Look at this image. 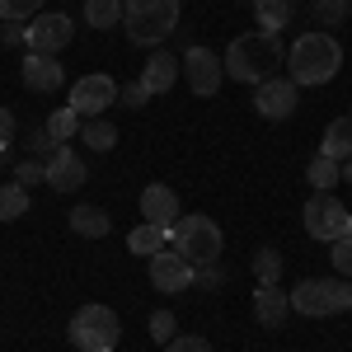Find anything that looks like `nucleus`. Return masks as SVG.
<instances>
[{
	"mask_svg": "<svg viewBox=\"0 0 352 352\" xmlns=\"http://www.w3.org/2000/svg\"><path fill=\"white\" fill-rule=\"evenodd\" d=\"M141 217L151 221V226H179V192L164 188V184H151V188H141Z\"/></svg>",
	"mask_w": 352,
	"mask_h": 352,
	"instance_id": "13",
	"label": "nucleus"
},
{
	"mask_svg": "<svg viewBox=\"0 0 352 352\" xmlns=\"http://www.w3.org/2000/svg\"><path fill=\"white\" fill-rule=\"evenodd\" d=\"M14 184H19V188L47 184V160H19V164H14Z\"/></svg>",
	"mask_w": 352,
	"mask_h": 352,
	"instance_id": "31",
	"label": "nucleus"
},
{
	"mask_svg": "<svg viewBox=\"0 0 352 352\" xmlns=\"http://www.w3.org/2000/svg\"><path fill=\"white\" fill-rule=\"evenodd\" d=\"M24 146H28V151H33V155H38V160H52V151H56V141H52V136H47V127H38V132L28 136Z\"/></svg>",
	"mask_w": 352,
	"mask_h": 352,
	"instance_id": "35",
	"label": "nucleus"
},
{
	"mask_svg": "<svg viewBox=\"0 0 352 352\" xmlns=\"http://www.w3.org/2000/svg\"><path fill=\"white\" fill-rule=\"evenodd\" d=\"M329 258H333V272L352 282V235H343V240H333V254H329Z\"/></svg>",
	"mask_w": 352,
	"mask_h": 352,
	"instance_id": "33",
	"label": "nucleus"
},
{
	"mask_svg": "<svg viewBox=\"0 0 352 352\" xmlns=\"http://www.w3.org/2000/svg\"><path fill=\"white\" fill-rule=\"evenodd\" d=\"M179 14H184L179 0H122V24L136 47H160L179 28Z\"/></svg>",
	"mask_w": 352,
	"mask_h": 352,
	"instance_id": "3",
	"label": "nucleus"
},
{
	"mask_svg": "<svg viewBox=\"0 0 352 352\" xmlns=\"http://www.w3.org/2000/svg\"><path fill=\"white\" fill-rule=\"evenodd\" d=\"M169 244H174V230H169V226H151V221H141L132 235H127V249H132V254H146V258H155Z\"/></svg>",
	"mask_w": 352,
	"mask_h": 352,
	"instance_id": "19",
	"label": "nucleus"
},
{
	"mask_svg": "<svg viewBox=\"0 0 352 352\" xmlns=\"http://www.w3.org/2000/svg\"><path fill=\"white\" fill-rule=\"evenodd\" d=\"M179 71H184V66H179L169 52H155L146 66H141V76H136V80L146 85V94H169V85L179 80Z\"/></svg>",
	"mask_w": 352,
	"mask_h": 352,
	"instance_id": "16",
	"label": "nucleus"
},
{
	"mask_svg": "<svg viewBox=\"0 0 352 352\" xmlns=\"http://www.w3.org/2000/svg\"><path fill=\"white\" fill-rule=\"evenodd\" d=\"M254 5V19H258V28L263 33H282V28L292 24V0H249Z\"/></svg>",
	"mask_w": 352,
	"mask_h": 352,
	"instance_id": "21",
	"label": "nucleus"
},
{
	"mask_svg": "<svg viewBox=\"0 0 352 352\" xmlns=\"http://www.w3.org/2000/svg\"><path fill=\"white\" fill-rule=\"evenodd\" d=\"M324 292H329V315L352 310V282L348 277H324Z\"/></svg>",
	"mask_w": 352,
	"mask_h": 352,
	"instance_id": "29",
	"label": "nucleus"
},
{
	"mask_svg": "<svg viewBox=\"0 0 352 352\" xmlns=\"http://www.w3.org/2000/svg\"><path fill=\"white\" fill-rule=\"evenodd\" d=\"M292 310L296 315H310V320H320L329 315V292H324V277H305L296 292H292Z\"/></svg>",
	"mask_w": 352,
	"mask_h": 352,
	"instance_id": "17",
	"label": "nucleus"
},
{
	"mask_svg": "<svg viewBox=\"0 0 352 352\" xmlns=\"http://www.w3.org/2000/svg\"><path fill=\"white\" fill-rule=\"evenodd\" d=\"M305 230H310V240H324V244H333V240H343V235H352V212L333 197V192H315L310 202H305Z\"/></svg>",
	"mask_w": 352,
	"mask_h": 352,
	"instance_id": "6",
	"label": "nucleus"
},
{
	"mask_svg": "<svg viewBox=\"0 0 352 352\" xmlns=\"http://www.w3.org/2000/svg\"><path fill=\"white\" fill-rule=\"evenodd\" d=\"M85 24L89 28H118L122 24V0H85Z\"/></svg>",
	"mask_w": 352,
	"mask_h": 352,
	"instance_id": "24",
	"label": "nucleus"
},
{
	"mask_svg": "<svg viewBox=\"0 0 352 352\" xmlns=\"http://www.w3.org/2000/svg\"><path fill=\"white\" fill-rule=\"evenodd\" d=\"M192 282H197V263H188L174 244L151 258V287L155 292H188Z\"/></svg>",
	"mask_w": 352,
	"mask_h": 352,
	"instance_id": "11",
	"label": "nucleus"
},
{
	"mask_svg": "<svg viewBox=\"0 0 352 352\" xmlns=\"http://www.w3.org/2000/svg\"><path fill=\"white\" fill-rule=\"evenodd\" d=\"M254 277H258L263 287H277V277H282V254H277V249H258V254H254Z\"/></svg>",
	"mask_w": 352,
	"mask_h": 352,
	"instance_id": "27",
	"label": "nucleus"
},
{
	"mask_svg": "<svg viewBox=\"0 0 352 352\" xmlns=\"http://www.w3.org/2000/svg\"><path fill=\"white\" fill-rule=\"evenodd\" d=\"M221 244H226L221 240V226L212 217H202V212H197V217H184L174 226V249H179L188 263H197V268H202V263H217Z\"/></svg>",
	"mask_w": 352,
	"mask_h": 352,
	"instance_id": "5",
	"label": "nucleus"
},
{
	"mask_svg": "<svg viewBox=\"0 0 352 352\" xmlns=\"http://www.w3.org/2000/svg\"><path fill=\"white\" fill-rule=\"evenodd\" d=\"M197 287H202V292H221V287H226V272H221L217 263H202V268H197Z\"/></svg>",
	"mask_w": 352,
	"mask_h": 352,
	"instance_id": "36",
	"label": "nucleus"
},
{
	"mask_svg": "<svg viewBox=\"0 0 352 352\" xmlns=\"http://www.w3.org/2000/svg\"><path fill=\"white\" fill-rule=\"evenodd\" d=\"M14 141V113L10 109H0V155H5V146Z\"/></svg>",
	"mask_w": 352,
	"mask_h": 352,
	"instance_id": "38",
	"label": "nucleus"
},
{
	"mask_svg": "<svg viewBox=\"0 0 352 352\" xmlns=\"http://www.w3.org/2000/svg\"><path fill=\"white\" fill-rule=\"evenodd\" d=\"M71 38H76V19L61 14V10L38 14V19H28V28H24V47L28 52H43V56H56Z\"/></svg>",
	"mask_w": 352,
	"mask_h": 352,
	"instance_id": "8",
	"label": "nucleus"
},
{
	"mask_svg": "<svg viewBox=\"0 0 352 352\" xmlns=\"http://www.w3.org/2000/svg\"><path fill=\"white\" fill-rule=\"evenodd\" d=\"M43 127H47V136H52L56 146H66V141H76V136H80L85 118H80V113H76V109H71V104H61V109H56L52 118L43 122Z\"/></svg>",
	"mask_w": 352,
	"mask_h": 352,
	"instance_id": "22",
	"label": "nucleus"
},
{
	"mask_svg": "<svg viewBox=\"0 0 352 352\" xmlns=\"http://www.w3.org/2000/svg\"><path fill=\"white\" fill-rule=\"evenodd\" d=\"M300 104V85L292 76H272V80L254 85V109L258 118H268V122H287Z\"/></svg>",
	"mask_w": 352,
	"mask_h": 352,
	"instance_id": "9",
	"label": "nucleus"
},
{
	"mask_svg": "<svg viewBox=\"0 0 352 352\" xmlns=\"http://www.w3.org/2000/svg\"><path fill=\"white\" fill-rule=\"evenodd\" d=\"M226 76L240 85H263L277 76V66L287 61V47H282V33H263V28H254V33H240L230 47H226Z\"/></svg>",
	"mask_w": 352,
	"mask_h": 352,
	"instance_id": "1",
	"label": "nucleus"
},
{
	"mask_svg": "<svg viewBox=\"0 0 352 352\" xmlns=\"http://www.w3.org/2000/svg\"><path fill=\"white\" fill-rule=\"evenodd\" d=\"M38 10H43V0H0V19H10V24L38 19Z\"/></svg>",
	"mask_w": 352,
	"mask_h": 352,
	"instance_id": "30",
	"label": "nucleus"
},
{
	"mask_svg": "<svg viewBox=\"0 0 352 352\" xmlns=\"http://www.w3.org/2000/svg\"><path fill=\"white\" fill-rule=\"evenodd\" d=\"M164 352H212V343L202 338V333H179V338H169Z\"/></svg>",
	"mask_w": 352,
	"mask_h": 352,
	"instance_id": "34",
	"label": "nucleus"
},
{
	"mask_svg": "<svg viewBox=\"0 0 352 352\" xmlns=\"http://www.w3.org/2000/svg\"><path fill=\"white\" fill-rule=\"evenodd\" d=\"M343 66V47L333 33H300L296 43L287 47V76L296 85H329Z\"/></svg>",
	"mask_w": 352,
	"mask_h": 352,
	"instance_id": "2",
	"label": "nucleus"
},
{
	"mask_svg": "<svg viewBox=\"0 0 352 352\" xmlns=\"http://www.w3.org/2000/svg\"><path fill=\"white\" fill-rule=\"evenodd\" d=\"M305 179H310V188H315V192H329L333 184H343V164L329 160V155H315L310 169H305Z\"/></svg>",
	"mask_w": 352,
	"mask_h": 352,
	"instance_id": "23",
	"label": "nucleus"
},
{
	"mask_svg": "<svg viewBox=\"0 0 352 352\" xmlns=\"http://www.w3.org/2000/svg\"><path fill=\"white\" fill-rule=\"evenodd\" d=\"M66 333H71V343L80 352H113L118 338H122V324H118V315H113L109 305H80L71 315Z\"/></svg>",
	"mask_w": 352,
	"mask_h": 352,
	"instance_id": "4",
	"label": "nucleus"
},
{
	"mask_svg": "<svg viewBox=\"0 0 352 352\" xmlns=\"http://www.w3.org/2000/svg\"><path fill=\"white\" fill-rule=\"evenodd\" d=\"M113 104H118V80L113 76H80L71 85V109L80 113L85 122L99 118L104 109H113Z\"/></svg>",
	"mask_w": 352,
	"mask_h": 352,
	"instance_id": "10",
	"label": "nucleus"
},
{
	"mask_svg": "<svg viewBox=\"0 0 352 352\" xmlns=\"http://www.w3.org/2000/svg\"><path fill=\"white\" fill-rule=\"evenodd\" d=\"M320 155H329V160H352V113H343V118H333L324 127V141H320Z\"/></svg>",
	"mask_w": 352,
	"mask_h": 352,
	"instance_id": "18",
	"label": "nucleus"
},
{
	"mask_svg": "<svg viewBox=\"0 0 352 352\" xmlns=\"http://www.w3.org/2000/svg\"><path fill=\"white\" fill-rule=\"evenodd\" d=\"M343 184H352V160H343Z\"/></svg>",
	"mask_w": 352,
	"mask_h": 352,
	"instance_id": "39",
	"label": "nucleus"
},
{
	"mask_svg": "<svg viewBox=\"0 0 352 352\" xmlns=\"http://www.w3.org/2000/svg\"><path fill=\"white\" fill-rule=\"evenodd\" d=\"M179 66H184V76H188V89L197 94V99H212V94L221 89V80H226V61H221L212 47H202V43L184 47Z\"/></svg>",
	"mask_w": 352,
	"mask_h": 352,
	"instance_id": "7",
	"label": "nucleus"
},
{
	"mask_svg": "<svg viewBox=\"0 0 352 352\" xmlns=\"http://www.w3.org/2000/svg\"><path fill=\"white\" fill-rule=\"evenodd\" d=\"M352 14V0H315V19L320 28H338Z\"/></svg>",
	"mask_w": 352,
	"mask_h": 352,
	"instance_id": "28",
	"label": "nucleus"
},
{
	"mask_svg": "<svg viewBox=\"0 0 352 352\" xmlns=\"http://www.w3.org/2000/svg\"><path fill=\"white\" fill-rule=\"evenodd\" d=\"M71 230L85 235V240H104L113 230V217L104 207H76V212H71Z\"/></svg>",
	"mask_w": 352,
	"mask_h": 352,
	"instance_id": "20",
	"label": "nucleus"
},
{
	"mask_svg": "<svg viewBox=\"0 0 352 352\" xmlns=\"http://www.w3.org/2000/svg\"><path fill=\"white\" fill-rule=\"evenodd\" d=\"M19 76H24V89H33V94H52V89H61V66H56V56H43V52H28L24 66H19Z\"/></svg>",
	"mask_w": 352,
	"mask_h": 352,
	"instance_id": "14",
	"label": "nucleus"
},
{
	"mask_svg": "<svg viewBox=\"0 0 352 352\" xmlns=\"http://www.w3.org/2000/svg\"><path fill=\"white\" fill-rule=\"evenodd\" d=\"M287 315H292V296H287L282 287H263V282H258V292H254V320L263 329H282Z\"/></svg>",
	"mask_w": 352,
	"mask_h": 352,
	"instance_id": "15",
	"label": "nucleus"
},
{
	"mask_svg": "<svg viewBox=\"0 0 352 352\" xmlns=\"http://www.w3.org/2000/svg\"><path fill=\"white\" fill-rule=\"evenodd\" d=\"M0 160H5V155H0Z\"/></svg>",
	"mask_w": 352,
	"mask_h": 352,
	"instance_id": "40",
	"label": "nucleus"
},
{
	"mask_svg": "<svg viewBox=\"0 0 352 352\" xmlns=\"http://www.w3.org/2000/svg\"><path fill=\"white\" fill-rule=\"evenodd\" d=\"M28 212V188L19 184H0V221H19Z\"/></svg>",
	"mask_w": 352,
	"mask_h": 352,
	"instance_id": "26",
	"label": "nucleus"
},
{
	"mask_svg": "<svg viewBox=\"0 0 352 352\" xmlns=\"http://www.w3.org/2000/svg\"><path fill=\"white\" fill-rule=\"evenodd\" d=\"M118 99H122L127 109H141V104H146L151 94H146V85H141V80H127L122 89H118Z\"/></svg>",
	"mask_w": 352,
	"mask_h": 352,
	"instance_id": "37",
	"label": "nucleus"
},
{
	"mask_svg": "<svg viewBox=\"0 0 352 352\" xmlns=\"http://www.w3.org/2000/svg\"><path fill=\"white\" fill-rule=\"evenodd\" d=\"M151 338L164 348L169 338H179V320H174L169 310H155V315H151Z\"/></svg>",
	"mask_w": 352,
	"mask_h": 352,
	"instance_id": "32",
	"label": "nucleus"
},
{
	"mask_svg": "<svg viewBox=\"0 0 352 352\" xmlns=\"http://www.w3.org/2000/svg\"><path fill=\"white\" fill-rule=\"evenodd\" d=\"M85 179H89V174H85L80 151H76V146H56L52 160H47V184H52V192H76Z\"/></svg>",
	"mask_w": 352,
	"mask_h": 352,
	"instance_id": "12",
	"label": "nucleus"
},
{
	"mask_svg": "<svg viewBox=\"0 0 352 352\" xmlns=\"http://www.w3.org/2000/svg\"><path fill=\"white\" fill-rule=\"evenodd\" d=\"M80 141L89 146V151H113V146H118V127L104 122V118H89V122L80 127Z\"/></svg>",
	"mask_w": 352,
	"mask_h": 352,
	"instance_id": "25",
	"label": "nucleus"
}]
</instances>
